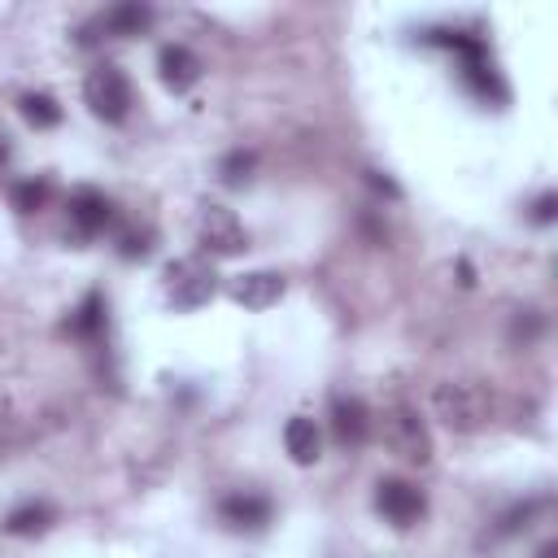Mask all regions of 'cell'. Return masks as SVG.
I'll return each instance as SVG.
<instances>
[{"label": "cell", "mask_w": 558, "mask_h": 558, "mask_svg": "<svg viewBox=\"0 0 558 558\" xmlns=\"http://www.w3.org/2000/svg\"><path fill=\"white\" fill-rule=\"evenodd\" d=\"M418 44L453 52V57H458V83H462L480 105L501 109V105L510 100V92H506V83H501V70H497L493 57H488L484 35H471V31H458V26H432V31L418 35Z\"/></svg>", "instance_id": "1"}, {"label": "cell", "mask_w": 558, "mask_h": 558, "mask_svg": "<svg viewBox=\"0 0 558 558\" xmlns=\"http://www.w3.org/2000/svg\"><path fill=\"white\" fill-rule=\"evenodd\" d=\"M432 405H436V418L449 432H480L488 423V414H493V397L475 379H445V384H436Z\"/></svg>", "instance_id": "2"}, {"label": "cell", "mask_w": 558, "mask_h": 558, "mask_svg": "<svg viewBox=\"0 0 558 558\" xmlns=\"http://www.w3.org/2000/svg\"><path fill=\"white\" fill-rule=\"evenodd\" d=\"M83 105L92 109V118H100L105 126H122L131 118V105H135V92H131V78L122 65L113 61H100L87 70L83 78Z\"/></svg>", "instance_id": "3"}, {"label": "cell", "mask_w": 558, "mask_h": 558, "mask_svg": "<svg viewBox=\"0 0 558 558\" xmlns=\"http://www.w3.org/2000/svg\"><path fill=\"white\" fill-rule=\"evenodd\" d=\"M375 514L388 527L410 532V527H418L427 519V493L414 480H405V475H384L375 484Z\"/></svg>", "instance_id": "4"}, {"label": "cell", "mask_w": 558, "mask_h": 558, "mask_svg": "<svg viewBox=\"0 0 558 558\" xmlns=\"http://www.w3.org/2000/svg\"><path fill=\"white\" fill-rule=\"evenodd\" d=\"M218 292V275L205 257H179L166 266V301L174 310H201L209 296Z\"/></svg>", "instance_id": "5"}, {"label": "cell", "mask_w": 558, "mask_h": 558, "mask_svg": "<svg viewBox=\"0 0 558 558\" xmlns=\"http://www.w3.org/2000/svg\"><path fill=\"white\" fill-rule=\"evenodd\" d=\"M384 440H388V449H392L401 462H410V466H427L432 453H436L427 423H423L418 410H410V405H392V410L384 414Z\"/></svg>", "instance_id": "6"}, {"label": "cell", "mask_w": 558, "mask_h": 558, "mask_svg": "<svg viewBox=\"0 0 558 558\" xmlns=\"http://www.w3.org/2000/svg\"><path fill=\"white\" fill-rule=\"evenodd\" d=\"M196 244L205 257H240L248 248V231L227 205H201L196 218Z\"/></svg>", "instance_id": "7"}, {"label": "cell", "mask_w": 558, "mask_h": 558, "mask_svg": "<svg viewBox=\"0 0 558 558\" xmlns=\"http://www.w3.org/2000/svg\"><path fill=\"white\" fill-rule=\"evenodd\" d=\"M218 519L231 527V532H266L270 519H275V501L266 493H253V488H235L218 501Z\"/></svg>", "instance_id": "8"}, {"label": "cell", "mask_w": 558, "mask_h": 558, "mask_svg": "<svg viewBox=\"0 0 558 558\" xmlns=\"http://www.w3.org/2000/svg\"><path fill=\"white\" fill-rule=\"evenodd\" d=\"M65 214H70V231H74L78 240H96V235L113 222V201H109L100 187H74Z\"/></svg>", "instance_id": "9"}, {"label": "cell", "mask_w": 558, "mask_h": 558, "mask_svg": "<svg viewBox=\"0 0 558 558\" xmlns=\"http://www.w3.org/2000/svg\"><path fill=\"white\" fill-rule=\"evenodd\" d=\"M153 4H140V0H122V4H109L105 13H96L87 26H83V35L87 31H100L105 39H131V35H144L148 26H153ZM96 35V39H100Z\"/></svg>", "instance_id": "10"}, {"label": "cell", "mask_w": 558, "mask_h": 558, "mask_svg": "<svg viewBox=\"0 0 558 558\" xmlns=\"http://www.w3.org/2000/svg\"><path fill=\"white\" fill-rule=\"evenodd\" d=\"M327 423H331V436L340 449H357L371 440V410L362 397H344L336 392L331 397V410H327Z\"/></svg>", "instance_id": "11"}, {"label": "cell", "mask_w": 558, "mask_h": 558, "mask_svg": "<svg viewBox=\"0 0 558 558\" xmlns=\"http://www.w3.org/2000/svg\"><path fill=\"white\" fill-rule=\"evenodd\" d=\"M201 74H205V61H201L187 44H166V48L157 52V78H161L174 96L192 92V87L201 83Z\"/></svg>", "instance_id": "12"}, {"label": "cell", "mask_w": 558, "mask_h": 558, "mask_svg": "<svg viewBox=\"0 0 558 558\" xmlns=\"http://www.w3.org/2000/svg\"><path fill=\"white\" fill-rule=\"evenodd\" d=\"M279 296H283L279 270H248V275H235V283H231V301L244 310H270Z\"/></svg>", "instance_id": "13"}, {"label": "cell", "mask_w": 558, "mask_h": 558, "mask_svg": "<svg viewBox=\"0 0 558 558\" xmlns=\"http://www.w3.org/2000/svg\"><path fill=\"white\" fill-rule=\"evenodd\" d=\"M283 449H288V458L296 466H314L323 458V432H318V423L305 418V414H292L283 423Z\"/></svg>", "instance_id": "14"}, {"label": "cell", "mask_w": 558, "mask_h": 558, "mask_svg": "<svg viewBox=\"0 0 558 558\" xmlns=\"http://www.w3.org/2000/svg\"><path fill=\"white\" fill-rule=\"evenodd\" d=\"M57 523V506L44 501V497H31V501H17L9 514H4V532L9 536H44L48 527Z\"/></svg>", "instance_id": "15"}, {"label": "cell", "mask_w": 558, "mask_h": 558, "mask_svg": "<svg viewBox=\"0 0 558 558\" xmlns=\"http://www.w3.org/2000/svg\"><path fill=\"white\" fill-rule=\"evenodd\" d=\"M105 323H109V310H105V292H87L74 310H70V318H65V331L74 336V340H100L105 336Z\"/></svg>", "instance_id": "16"}, {"label": "cell", "mask_w": 558, "mask_h": 558, "mask_svg": "<svg viewBox=\"0 0 558 558\" xmlns=\"http://www.w3.org/2000/svg\"><path fill=\"white\" fill-rule=\"evenodd\" d=\"M17 113H22V122L26 126H35V131H52V126H61V105H57V96H48V92H22L17 96Z\"/></svg>", "instance_id": "17"}, {"label": "cell", "mask_w": 558, "mask_h": 558, "mask_svg": "<svg viewBox=\"0 0 558 558\" xmlns=\"http://www.w3.org/2000/svg\"><path fill=\"white\" fill-rule=\"evenodd\" d=\"M9 196H13V209H17V214H39V209L52 201V179H48V174L17 179Z\"/></svg>", "instance_id": "18"}, {"label": "cell", "mask_w": 558, "mask_h": 558, "mask_svg": "<svg viewBox=\"0 0 558 558\" xmlns=\"http://www.w3.org/2000/svg\"><path fill=\"white\" fill-rule=\"evenodd\" d=\"M253 170H257V153L231 148V153L218 161V183H222V187H244V183H253Z\"/></svg>", "instance_id": "19"}, {"label": "cell", "mask_w": 558, "mask_h": 558, "mask_svg": "<svg viewBox=\"0 0 558 558\" xmlns=\"http://www.w3.org/2000/svg\"><path fill=\"white\" fill-rule=\"evenodd\" d=\"M153 248H157V231L153 227H131V231L118 235V257L122 262H144V257H153Z\"/></svg>", "instance_id": "20"}, {"label": "cell", "mask_w": 558, "mask_h": 558, "mask_svg": "<svg viewBox=\"0 0 558 558\" xmlns=\"http://www.w3.org/2000/svg\"><path fill=\"white\" fill-rule=\"evenodd\" d=\"M549 501L545 497H527V501H519V506H510L501 519H497V536H514V532H523V527H532V519L545 510Z\"/></svg>", "instance_id": "21"}, {"label": "cell", "mask_w": 558, "mask_h": 558, "mask_svg": "<svg viewBox=\"0 0 558 558\" xmlns=\"http://www.w3.org/2000/svg\"><path fill=\"white\" fill-rule=\"evenodd\" d=\"M541 331H545L541 310H519V314H514V323H510V340H514V344H532Z\"/></svg>", "instance_id": "22"}, {"label": "cell", "mask_w": 558, "mask_h": 558, "mask_svg": "<svg viewBox=\"0 0 558 558\" xmlns=\"http://www.w3.org/2000/svg\"><path fill=\"white\" fill-rule=\"evenodd\" d=\"M558 218V192H541L532 205H527V222H536V227H549Z\"/></svg>", "instance_id": "23"}, {"label": "cell", "mask_w": 558, "mask_h": 558, "mask_svg": "<svg viewBox=\"0 0 558 558\" xmlns=\"http://www.w3.org/2000/svg\"><path fill=\"white\" fill-rule=\"evenodd\" d=\"M366 183H371L375 192H384V196H392V201L401 196V187H397V183H392L388 174H379V170H366Z\"/></svg>", "instance_id": "24"}, {"label": "cell", "mask_w": 558, "mask_h": 558, "mask_svg": "<svg viewBox=\"0 0 558 558\" xmlns=\"http://www.w3.org/2000/svg\"><path fill=\"white\" fill-rule=\"evenodd\" d=\"M536 558H558V541H545V545H541V554H536Z\"/></svg>", "instance_id": "25"}, {"label": "cell", "mask_w": 558, "mask_h": 558, "mask_svg": "<svg viewBox=\"0 0 558 558\" xmlns=\"http://www.w3.org/2000/svg\"><path fill=\"white\" fill-rule=\"evenodd\" d=\"M9 157H13V148H9V135H0V166H9Z\"/></svg>", "instance_id": "26"}]
</instances>
